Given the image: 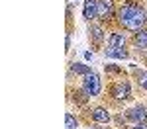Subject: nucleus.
Listing matches in <instances>:
<instances>
[{
    "label": "nucleus",
    "mask_w": 147,
    "mask_h": 129,
    "mask_svg": "<svg viewBox=\"0 0 147 129\" xmlns=\"http://www.w3.org/2000/svg\"><path fill=\"white\" fill-rule=\"evenodd\" d=\"M118 20H120V23L124 25L125 29L139 31V29H143L145 14H143L141 8H137L136 4L127 2V4H124V6L120 8V12H118Z\"/></svg>",
    "instance_id": "obj_1"
},
{
    "label": "nucleus",
    "mask_w": 147,
    "mask_h": 129,
    "mask_svg": "<svg viewBox=\"0 0 147 129\" xmlns=\"http://www.w3.org/2000/svg\"><path fill=\"white\" fill-rule=\"evenodd\" d=\"M82 90L88 94V96H98L102 90V82H100V76L96 72H88L82 80Z\"/></svg>",
    "instance_id": "obj_2"
},
{
    "label": "nucleus",
    "mask_w": 147,
    "mask_h": 129,
    "mask_svg": "<svg viewBox=\"0 0 147 129\" xmlns=\"http://www.w3.org/2000/svg\"><path fill=\"white\" fill-rule=\"evenodd\" d=\"M125 117L131 119L134 123H147V110L143 106H136V108L125 112Z\"/></svg>",
    "instance_id": "obj_3"
},
{
    "label": "nucleus",
    "mask_w": 147,
    "mask_h": 129,
    "mask_svg": "<svg viewBox=\"0 0 147 129\" xmlns=\"http://www.w3.org/2000/svg\"><path fill=\"white\" fill-rule=\"evenodd\" d=\"M94 16H98V2L96 0H84V6H82V18L86 22L94 20Z\"/></svg>",
    "instance_id": "obj_4"
},
{
    "label": "nucleus",
    "mask_w": 147,
    "mask_h": 129,
    "mask_svg": "<svg viewBox=\"0 0 147 129\" xmlns=\"http://www.w3.org/2000/svg\"><path fill=\"white\" fill-rule=\"evenodd\" d=\"M114 12V2L112 0H100L98 2V18L102 20H106V18H110Z\"/></svg>",
    "instance_id": "obj_5"
},
{
    "label": "nucleus",
    "mask_w": 147,
    "mask_h": 129,
    "mask_svg": "<svg viewBox=\"0 0 147 129\" xmlns=\"http://www.w3.org/2000/svg\"><path fill=\"white\" fill-rule=\"evenodd\" d=\"M129 94H131V88H129L127 82H120V84L114 86V96H116L118 100H127Z\"/></svg>",
    "instance_id": "obj_6"
},
{
    "label": "nucleus",
    "mask_w": 147,
    "mask_h": 129,
    "mask_svg": "<svg viewBox=\"0 0 147 129\" xmlns=\"http://www.w3.org/2000/svg\"><path fill=\"white\" fill-rule=\"evenodd\" d=\"M92 119L96 121V123H110V114H108V110H104V108H94L92 110Z\"/></svg>",
    "instance_id": "obj_7"
},
{
    "label": "nucleus",
    "mask_w": 147,
    "mask_h": 129,
    "mask_svg": "<svg viewBox=\"0 0 147 129\" xmlns=\"http://www.w3.org/2000/svg\"><path fill=\"white\" fill-rule=\"evenodd\" d=\"M106 57L108 59H127V51H125L124 47L108 45L106 47Z\"/></svg>",
    "instance_id": "obj_8"
},
{
    "label": "nucleus",
    "mask_w": 147,
    "mask_h": 129,
    "mask_svg": "<svg viewBox=\"0 0 147 129\" xmlns=\"http://www.w3.org/2000/svg\"><path fill=\"white\" fill-rule=\"evenodd\" d=\"M136 45L137 49H147V29L136 31Z\"/></svg>",
    "instance_id": "obj_9"
},
{
    "label": "nucleus",
    "mask_w": 147,
    "mask_h": 129,
    "mask_svg": "<svg viewBox=\"0 0 147 129\" xmlns=\"http://www.w3.org/2000/svg\"><path fill=\"white\" fill-rule=\"evenodd\" d=\"M71 70H73L75 74H82V76H86L88 72H92L90 67H88V65H82V63H73V65H71Z\"/></svg>",
    "instance_id": "obj_10"
},
{
    "label": "nucleus",
    "mask_w": 147,
    "mask_h": 129,
    "mask_svg": "<svg viewBox=\"0 0 147 129\" xmlns=\"http://www.w3.org/2000/svg\"><path fill=\"white\" fill-rule=\"evenodd\" d=\"M88 33H90V37L94 39V41H96V43H100L102 39H104V31H102L98 25H92L90 29H88Z\"/></svg>",
    "instance_id": "obj_11"
},
{
    "label": "nucleus",
    "mask_w": 147,
    "mask_h": 129,
    "mask_svg": "<svg viewBox=\"0 0 147 129\" xmlns=\"http://www.w3.org/2000/svg\"><path fill=\"white\" fill-rule=\"evenodd\" d=\"M125 43V37L122 33H112L110 35V43L108 45H114V47H124Z\"/></svg>",
    "instance_id": "obj_12"
},
{
    "label": "nucleus",
    "mask_w": 147,
    "mask_h": 129,
    "mask_svg": "<svg viewBox=\"0 0 147 129\" xmlns=\"http://www.w3.org/2000/svg\"><path fill=\"white\" fill-rule=\"evenodd\" d=\"M65 129H79V123H77V119H75L73 114L65 116Z\"/></svg>",
    "instance_id": "obj_13"
},
{
    "label": "nucleus",
    "mask_w": 147,
    "mask_h": 129,
    "mask_svg": "<svg viewBox=\"0 0 147 129\" xmlns=\"http://www.w3.org/2000/svg\"><path fill=\"white\" fill-rule=\"evenodd\" d=\"M137 80L147 90V70H137Z\"/></svg>",
    "instance_id": "obj_14"
},
{
    "label": "nucleus",
    "mask_w": 147,
    "mask_h": 129,
    "mask_svg": "<svg viewBox=\"0 0 147 129\" xmlns=\"http://www.w3.org/2000/svg\"><path fill=\"white\" fill-rule=\"evenodd\" d=\"M134 129H147V123H136Z\"/></svg>",
    "instance_id": "obj_15"
},
{
    "label": "nucleus",
    "mask_w": 147,
    "mask_h": 129,
    "mask_svg": "<svg viewBox=\"0 0 147 129\" xmlns=\"http://www.w3.org/2000/svg\"><path fill=\"white\" fill-rule=\"evenodd\" d=\"M65 47H67V51L71 49V37H69V35H67V41H65Z\"/></svg>",
    "instance_id": "obj_16"
},
{
    "label": "nucleus",
    "mask_w": 147,
    "mask_h": 129,
    "mask_svg": "<svg viewBox=\"0 0 147 129\" xmlns=\"http://www.w3.org/2000/svg\"><path fill=\"white\" fill-rule=\"evenodd\" d=\"M84 59H88V61L92 59V53H90V51H86V53H84Z\"/></svg>",
    "instance_id": "obj_17"
}]
</instances>
